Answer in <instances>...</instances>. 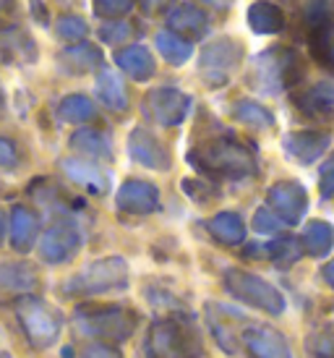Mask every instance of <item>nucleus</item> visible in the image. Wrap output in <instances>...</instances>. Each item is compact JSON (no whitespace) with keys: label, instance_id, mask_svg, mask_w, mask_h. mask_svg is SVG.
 <instances>
[{"label":"nucleus","instance_id":"obj_1","mask_svg":"<svg viewBox=\"0 0 334 358\" xmlns=\"http://www.w3.org/2000/svg\"><path fill=\"white\" fill-rule=\"evenodd\" d=\"M303 66H300V55L293 48H269V50L259 52L251 66H248V84L256 92H266L275 94L287 87H293L300 79Z\"/></svg>","mask_w":334,"mask_h":358},{"label":"nucleus","instance_id":"obj_2","mask_svg":"<svg viewBox=\"0 0 334 358\" xmlns=\"http://www.w3.org/2000/svg\"><path fill=\"white\" fill-rule=\"evenodd\" d=\"M240 58H243V45L233 37H219L201 50L198 71L209 87H222L230 81L233 71L240 66Z\"/></svg>","mask_w":334,"mask_h":358},{"label":"nucleus","instance_id":"obj_3","mask_svg":"<svg viewBox=\"0 0 334 358\" xmlns=\"http://www.w3.org/2000/svg\"><path fill=\"white\" fill-rule=\"evenodd\" d=\"M144 108H147V113L157 123H162V126H175V123H180V120L186 118L191 100H188L183 92L162 87V90L149 92Z\"/></svg>","mask_w":334,"mask_h":358},{"label":"nucleus","instance_id":"obj_4","mask_svg":"<svg viewBox=\"0 0 334 358\" xmlns=\"http://www.w3.org/2000/svg\"><path fill=\"white\" fill-rule=\"evenodd\" d=\"M167 27L173 34L183 37V40H196V37H204L209 31V19L204 10H198L196 6L191 3H180L177 8L170 10L167 16Z\"/></svg>","mask_w":334,"mask_h":358},{"label":"nucleus","instance_id":"obj_5","mask_svg":"<svg viewBox=\"0 0 334 358\" xmlns=\"http://www.w3.org/2000/svg\"><path fill=\"white\" fill-rule=\"evenodd\" d=\"M0 58L13 60V63H34L37 45L19 27H3L0 29Z\"/></svg>","mask_w":334,"mask_h":358},{"label":"nucleus","instance_id":"obj_6","mask_svg":"<svg viewBox=\"0 0 334 358\" xmlns=\"http://www.w3.org/2000/svg\"><path fill=\"white\" fill-rule=\"evenodd\" d=\"M115 63L136 81H147L154 76V58L144 45H128L115 52Z\"/></svg>","mask_w":334,"mask_h":358},{"label":"nucleus","instance_id":"obj_7","mask_svg":"<svg viewBox=\"0 0 334 358\" xmlns=\"http://www.w3.org/2000/svg\"><path fill=\"white\" fill-rule=\"evenodd\" d=\"M60 69L68 71V73H89V71H94L102 63V55L94 45H89V42H76L73 48L60 52Z\"/></svg>","mask_w":334,"mask_h":358},{"label":"nucleus","instance_id":"obj_8","mask_svg":"<svg viewBox=\"0 0 334 358\" xmlns=\"http://www.w3.org/2000/svg\"><path fill=\"white\" fill-rule=\"evenodd\" d=\"M248 24L259 34H277L285 27V16H282V8H277L275 3L259 0L248 8Z\"/></svg>","mask_w":334,"mask_h":358},{"label":"nucleus","instance_id":"obj_9","mask_svg":"<svg viewBox=\"0 0 334 358\" xmlns=\"http://www.w3.org/2000/svg\"><path fill=\"white\" fill-rule=\"evenodd\" d=\"M97 94L99 100L105 102L108 108L112 110H126L128 105V94H126V84L120 79L118 73L112 71H102L97 79Z\"/></svg>","mask_w":334,"mask_h":358},{"label":"nucleus","instance_id":"obj_10","mask_svg":"<svg viewBox=\"0 0 334 358\" xmlns=\"http://www.w3.org/2000/svg\"><path fill=\"white\" fill-rule=\"evenodd\" d=\"M154 42H157L159 55L167 63H173V66H183L194 55V45L188 40H183V37H177V34H173V31H159L157 37H154Z\"/></svg>","mask_w":334,"mask_h":358},{"label":"nucleus","instance_id":"obj_11","mask_svg":"<svg viewBox=\"0 0 334 358\" xmlns=\"http://www.w3.org/2000/svg\"><path fill=\"white\" fill-rule=\"evenodd\" d=\"M311 50H314L316 60L324 63L326 69L334 71V24H319L311 37Z\"/></svg>","mask_w":334,"mask_h":358},{"label":"nucleus","instance_id":"obj_12","mask_svg":"<svg viewBox=\"0 0 334 358\" xmlns=\"http://www.w3.org/2000/svg\"><path fill=\"white\" fill-rule=\"evenodd\" d=\"M131 152H133V157H138L144 165H157L159 155L165 157V152L159 150V144L149 136L147 131H133V136H131Z\"/></svg>","mask_w":334,"mask_h":358},{"label":"nucleus","instance_id":"obj_13","mask_svg":"<svg viewBox=\"0 0 334 358\" xmlns=\"http://www.w3.org/2000/svg\"><path fill=\"white\" fill-rule=\"evenodd\" d=\"M120 201H123L126 207H133V209H138V212H147V209L154 207V191L149 189V186H144V183H131V186L123 189Z\"/></svg>","mask_w":334,"mask_h":358},{"label":"nucleus","instance_id":"obj_14","mask_svg":"<svg viewBox=\"0 0 334 358\" xmlns=\"http://www.w3.org/2000/svg\"><path fill=\"white\" fill-rule=\"evenodd\" d=\"M92 115H94V105L81 94H71L60 105V118L63 120H89Z\"/></svg>","mask_w":334,"mask_h":358},{"label":"nucleus","instance_id":"obj_15","mask_svg":"<svg viewBox=\"0 0 334 358\" xmlns=\"http://www.w3.org/2000/svg\"><path fill=\"white\" fill-rule=\"evenodd\" d=\"M55 34H58L60 40L81 42L89 34V24L81 16H60L55 21Z\"/></svg>","mask_w":334,"mask_h":358},{"label":"nucleus","instance_id":"obj_16","mask_svg":"<svg viewBox=\"0 0 334 358\" xmlns=\"http://www.w3.org/2000/svg\"><path fill=\"white\" fill-rule=\"evenodd\" d=\"M324 144H326V139L319 136V134H298V136H293V141H290V150L298 152L300 159H311L321 152Z\"/></svg>","mask_w":334,"mask_h":358},{"label":"nucleus","instance_id":"obj_17","mask_svg":"<svg viewBox=\"0 0 334 358\" xmlns=\"http://www.w3.org/2000/svg\"><path fill=\"white\" fill-rule=\"evenodd\" d=\"M136 0H92V8L94 16L99 19H123L128 10L133 8Z\"/></svg>","mask_w":334,"mask_h":358},{"label":"nucleus","instance_id":"obj_18","mask_svg":"<svg viewBox=\"0 0 334 358\" xmlns=\"http://www.w3.org/2000/svg\"><path fill=\"white\" fill-rule=\"evenodd\" d=\"M305 108L314 113H326L334 108V87L332 84H316L314 90L305 94Z\"/></svg>","mask_w":334,"mask_h":358},{"label":"nucleus","instance_id":"obj_19","mask_svg":"<svg viewBox=\"0 0 334 358\" xmlns=\"http://www.w3.org/2000/svg\"><path fill=\"white\" fill-rule=\"evenodd\" d=\"M272 199L279 204V209H285L290 217H295L298 209L305 207V204H300V201H305V196L298 189H293V186H279V189H275Z\"/></svg>","mask_w":334,"mask_h":358},{"label":"nucleus","instance_id":"obj_20","mask_svg":"<svg viewBox=\"0 0 334 358\" xmlns=\"http://www.w3.org/2000/svg\"><path fill=\"white\" fill-rule=\"evenodd\" d=\"M131 34H133V27L123 19H110L108 24L99 29V37L108 42V45H120V42H126Z\"/></svg>","mask_w":334,"mask_h":358},{"label":"nucleus","instance_id":"obj_21","mask_svg":"<svg viewBox=\"0 0 334 358\" xmlns=\"http://www.w3.org/2000/svg\"><path fill=\"white\" fill-rule=\"evenodd\" d=\"M238 118L246 120V123H254V126H272V115L266 113L261 105H256V102H240L235 108Z\"/></svg>","mask_w":334,"mask_h":358},{"label":"nucleus","instance_id":"obj_22","mask_svg":"<svg viewBox=\"0 0 334 358\" xmlns=\"http://www.w3.org/2000/svg\"><path fill=\"white\" fill-rule=\"evenodd\" d=\"M215 233L222 241H230V243L243 238V228H240V222H238L233 215H222V217H217L215 220Z\"/></svg>","mask_w":334,"mask_h":358},{"label":"nucleus","instance_id":"obj_23","mask_svg":"<svg viewBox=\"0 0 334 358\" xmlns=\"http://www.w3.org/2000/svg\"><path fill=\"white\" fill-rule=\"evenodd\" d=\"M31 233H34V222H31V217L27 212L19 209V212H16V225H13V241H16V243H24Z\"/></svg>","mask_w":334,"mask_h":358},{"label":"nucleus","instance_id":"obj_24","mask_svg":"<svg viewBox=\"0 0 334 358\" xmlns=\"http://www.w3.org/2000/svg\"><path fill=\"white\" fill-rule=\"evenodd\" d=\"M308 241H311V243H316V246H314L316 254H319V251H326V249H329V241H332V230L324 228L321 222H316L314 228H311V233H308Z\"/></svg>","mask_w":334,"mask_h":358},{"label":"nucleus","instance_id":"obj_25","mask_svg":"<svg viewBox=\"0 0 334 358\" xmlns=\"http://www.w3.org/2000/svg\"><path fill=\"white\" fill-rule=\"evenodd\" d=\"M0 162H3V165H10V162H13V150H10L8 141H3V139H0Z\"/></svg>","mask_w":334,"mask_h":358},{"label":"nucleus","instance_id":"obj_26","mask_svg":"<svg viewBox=\"0 0 334 358\" xmlns=\"http://www.w3.org/2000/svg\"><path fill=\"white\" fill-rule=\"evenodd\" d=\"M141 3H144V10H147V13H154V10L165 8L170 0H141Z\"/></svg>","mask_w":334,"mask_h":358},{"label":"nucleus","instance_id":"obj_27","mask_svg":"<svg viewBox=\"0 0 334 358\" xmlns=\"http://www.w3.org/2000/svg\"><path fill=\"white\" fill-rule=\"evenodd\" d=\"M29 6H34V10H37V21H40V24H48V19H45L48 10H45V6H42L40 0H29Z\"/></svg>","mask_w":334,"mask_h":358},{"label":"nucleus","instance_id":"obj_28","mask_svg":"<svg viewBox=\"0 0 334 358\" xmlns=\"http://www.w3.org/2000/svg\"><path fill=\"white\" fill-rule=\"evenodd\" d=\"M204 3H207V6H212V8H227L233 0H204Z\"/></svg>","mask_w":334,"mask_h":358},{"label":"nucleus","instance_id":"obj_29","mask_svg":"<svg viewBox=\"0 0 334 358\" xmlns=\"http://www.w3.org/2000/svg\"><path fill=\"white\" fill-rule=\"evenodd\" d=\"M10 8H13V0H0V13H6Z\"/></svg>","mask_w":334,"mask_h":358},{"label":"nucleus","instance_id":"obj_30","mask_svg":"<svg viewBox=\"0 0 334 358\" xmlns=\"http://www.w3.org/2000/svg\"><path fill=\"white\" fill-rule=\"evenodd\" d=\"M0 108H3V94H0Z\"/></svg>","mask_w":334,"mask_h":358},{"label":"nucleus","instance_id":"obj_31","mask_svg":"<svg viewBox=\"0 0 334 358\" xmlns=\"http://www.w3.org/2000/svg\"><path fill=\"white\" fill-rule=\"evenodd\" d=\"M0 228H3V220H0Z\"/></svg>","mask_w":334,"mask_h":358}]
</instances>
